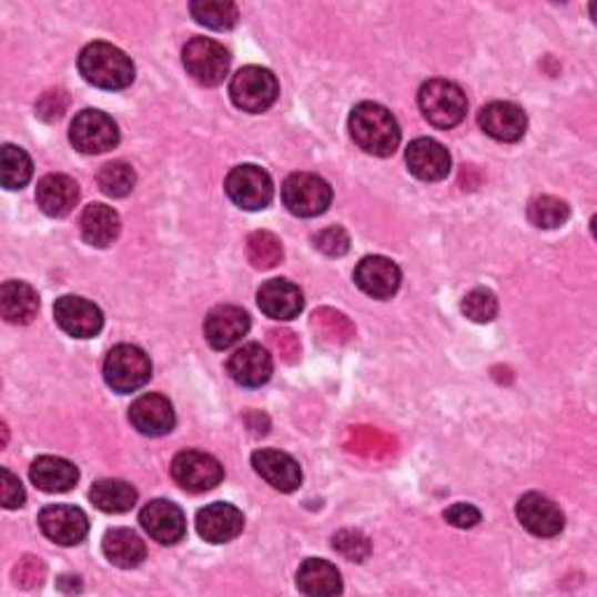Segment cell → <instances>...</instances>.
Instances as JSON below:
<instances>
[{"label": "cell", "mask_w": 597, "mask_h": 597, "mask_svg": "<svg viewBox=\"0 0 597 597\" xmlns=\"http://www.w3.org/2000/svg\"><path fill=\"white\" fill-rule=\"evenodd\" d=\"M351 135L360 150L374 156H393L399 148L402 131L395 114L378 103H360L351 112Z\"/></svg>", "instance_id": "1"}, {"label": "cell", "mask_w": 597, "mask_h": 597, "mask_svg": "<svg viewBox=\"0 0 597 597\" xmlns=\"http://www.w3.org/2000/svg\"><path fill=\"white\" fill-rule=\"evenodd\" d=\"M78 65L82 78L89 84L108 91L127 89L135 78L133 61L120 48H114V44L108 42L87 44L80 54Z\"/></svg>", "instance_id": "2"}, {"label": "cell", "mask_w": 597, "mask_h": 597, "mask_svg": "<svg viewBox=\"0 0 597 597\" xmlns=\"http://www.w3.org/2000/svg\"><path fill=\"white\" fill-rule=\"evenodd\" d=\"M418 105L425 120L436 129H453L465 120L467 97L455 82L429 80L418 91Z\"/></svg>", "instance_id": "3"}, {"label": "cell", "mask_w": 597, "mask_h": 597, "mask_svg": "<svg viewBox=\"0 0 597 597\" xmlns=\"http://www.w3.org/2000/svg\"><path fill=\"white\" fill-rule=\"evenodd\" d=\"M103 376L105 383L120 395H129L141 389L150 376H152V362L138 346L131 343H120L114 346L103 364Z\"/></svg>", "instance_id": "4"}, {"label": "cell", "mask_w": 597, "mask_h": 597, "mask_svg": "<svg viewBox=\"0 0 597 597\" xmlns=\"http://www.w3.org/2000/svg\"><path fill=\"white\" fill-rule=\"evenodd\" d=\"M229 94L243 112H264L279 99V80L262 65H245L232 78Z\"/></svg>", "instance_id": "5"}, {"label": "cell", "mask_w": 597, "mask_h": 597, "mask_svg": "<svg viewBox=\"0 0 597 597\" xmlns=\"http://www.w3.org/2000/svg\"><path fill=\"white\" fill-rule=\"evenodd\" d=\"M182 63L199 84L217 87L229 75L232 57L224 50V44L211 38H192L182 50Z\"/></svg>", "instance_id": "6"}, {"label": "cell", "mask_w": 597, "mask_h": 597, "mask_svg": "<svg viewBox=\"0 0 597 597\" xmlns=\"http://www.w3.org/2000/svg\"><path fill=\"white\" fill-rule=\"evenodd\" d=\"M283 203L296 217H317L330 209L332 188L320 175L292 173L283 182Z\"/></svg>", "instance_id": "7"}, {"label": "cell", "mask_w": 597, "mask_h": 597, "mask_svg": "<svg viewBox=\"0 0 597 597\" xmlns=\"http://www.w3.org/2000/svg\"><path fill=\"white\" fill-rule=\"evenodd\" d=\"M224 192L241 211L255 213L264 211L273 201V180L264 169L255 164H243L226 175Z\"/></svg>", "instance_id": "8"}, {"label": "cell", "mask_w": 597, "mask_h": 597, "mask_svg": "<svg viewBox=\"0 0 597 597\" xmlns=\"http://www.w3.org/2000/svg\"><path fill=\"white\" fill-rule=\"evenodd\" d=\"M173 480L188 493H209L217 488L224 478V467L217 457L201 451H182L173 457Z\"/></svg>", "instance_id": "9"}, {"label": "cell", "mask_w": 597, "mask_h": 597, "mask_svg": "<svg viewBox=\"0 0 597 597\" xmlns=\"http://www.w3.org/2000/svg\"><path fill=\"white\" fill-rule=\"evenodd\" d=\"M71 143L82 154H103L120 143V129L101 110H82L71 124Z\"/></svg>", "instance_id": "10"}, {"label": "cell", "mask_w": 597, "mask_h": 597, "mask_svg": "<svg viewBox=\"0 0 597 597\" xmlns=\"http://www.w3.org/2000/svg\"><path fill=\"white\" fill-rule=\"evenodd\" d=\"M42 535L59 546H78L89 535V518L71 504H50L38 516Z\"/></svg>", "instance_id": "11"}, {"label": "cell", "mask_w": 597, "mask_h": 597, "mask_svg": "<svg viewBox=\"0 0 597 597\" xmlns=\"http://www.w3.org/2000/svg\"><path fill=\"white\" fill-rule=\"evenodd\" d=\"M57 325L75 338H94L103 330V313L97 304L87 302L82 296L65 294L54 304Z\"/></svg>", "instance_id": "12"}, {"label": "cell", "mask_w": 597, "mask_h": 597, "mask_svg": "<svg viewBox=\"0 0 597 597\" xmlns=\"http://www.w3.org/2000/svg\"><path fill=\"white\" fill-rule=\"evenodd\" d=\"M143 530L159 544L173 546L188 533V520L178 504L169 499H152L141 512Z\"/></svg>", "instance_id": "13"}, {"label": "cell", "mask_w": 597, "mask_h": 597, "mask_svg": "<svg viewBox=\"0 0 597 597\" xmlns=\"http://www.w3.org/2000/svg\"><path fill=\"white\" fill-rule=\"evenodd\" d=\"M516 516L527 533L535 537H556L563 533L565 516L554 502L539 493H527L516 504Z\"/></svg>", "instance_id": "14"}, {"label": "cell", "mask_w": 597, "mask_h": 597, "mask_svg": "<svg viewBox=\"0 0 597 597\" xmlns=\"http://www.w3.org/2000/svg\"><path fill=\"white\" fill-rule=\"evenodd\" d=\"M245 518L234 504L215 502L203 507L196 516V530L209 544H226L243 533Z\"/></svg>", "instance_id": "15"}, {"label": "cell", "mask_w": 597, "mask_h": 597, "mask_svg": "<svg viewBox=\"0 0 597 597\" xmlns=\"http://www.w3.org/2000/svg\"><path fill=\"white\" fill-rule=\"evenodd\" d=\"M252 467H255V472L271 488L281 493H292L302 486V467H298L292 455L283 451L262 448L252 453Z\"/></svg>", "instance_id": "16"}, {"label": "cell", "mask_w": 597, "mask_h": 597, "mask_svg": "<svg viewBox=\"0 0 597 597\" xmlns=\"http://www.w3.org/2000/svg\"><path fill=\"white\" fill-rule=\"evenodd\" d=\"M478 124L495 141L516 143L527 131V114L516 103L495 101L478 112Z\"/></svg>", "instance_id": "17"}, {"label": "cell", "mask_w": 597, "mask_h": 597, "mask_svg": "<svg viewBox=\"0 0 597 597\" xmlns=\"http://www.w3.org/2000/svg\"><path fill=\"white\" fill-rule=\"evenodd\" d=\"M406 166L418 180L439 182L451 173V154L434 138H418L406 148Z\"/></svg>", "instance_id": "18"}, {"label": "cell", "mask_w": 597, "mask_h": 597, "mask_svg": "<svg viewBox=\"0 0 597 597\" xmlns=\"http://www.w3.org/2000/svg\"><path fill=\"white\" fill-rule=\"evenodd\" d=\"M250 332V315L239 306H217L205 317L203 334L215 351H226Z\"/></svg>", "instance_id": "19"}, {"label": "cell", "mask_w": 597, "mask_h": 597, "mask_svg": "<svg viewBox=\"0 0 597 597\" xmlns=\"http://www.w3.org/2000/svg\"><path fill=\"white\" fill-rule=\"evenodd\" d=\"M355 283L364 294L374 298H389L402 285V271L387 257H364L355 269Z\"/></svg>", "instance_id": "20"}, {"label": "cell", "mask_w": 597, "mask_h": 597, "mask_svg": "<svg viewBox=\"0 0 597 597\" xmlns=\"http://www.w3.org/2000/svg\"><path fill=\"white\" fill-rule=\"evenodd\" d=\"M129 421L145 436H164L175 427V411L166 397L150 393L131 404Z\"/></svg>", "instance_id": "21"}, {"label": "cell", "mask_w": 597, "mask_h": 597, "mask_svg": "<svg viewBox=\"0 0 597 597\" xmlns=\"http://www.w3.org/2000/svg\"><path fill=\"white\" fill-rule=\"evenodd\" d=\"M36 199H38V205L44 215L65 217L78 205L80 188L71 175L50 173L38 182Z\"/></svg>", "instance_id": "22"}, {"label": "cell", "mask_w": 597, "mask_h": 597, "mask_svg": "<svg viewBox=\"0 0 597 597\" xmlns=\"http://www.w3.org/2000/svg\"><path fill=\"white\" fill-rule=\"evenodd\" d=\"M229 376H232L243 387H262L269 383L273 374V360L271 355L260 346V343H247V346L239 348L226 362Z\"/></svg>", "instance_id": "23"}, {"label": "cell", "mask_w": 597, "mask_h": 597, "mask_svg": "<svg viewBox=\"0 0 597 597\" xmlns=\"http://www.w3.org/2000/svg\"><path fill=\"white\" fill-rule=\"evenodd\" d=\"M257 304L262 313L273 320H294L304 311V294L294 283L273 279L260 287Z\"/></svg>", "instance_id": "24"}, {"label": "cell", "mask_w": 597, "mask_h": 597, "mask_svg": "<svg viewBox=\"0 0 597 597\" xmlns=\"http://www.w3.org/2000/svg\"><path fill=\"white\" fill-rule=\"evenodd\" d=\"M78 467L63 457L42 455L31 465V480L42 493H68L78 484Z\"/></svg>", "instance_id": "25"}, {"label": "cell", "mask_w": 597, "mask_h": 597, "mask_svg": "<svg viewBox=\"0 0 597 597\" xmlns=\"http://www.w3.org/2000/svg\"><path fill=\"white\" fill-rule=\"evenodd\" d=\"M80 226H82V239L89 245L108 247V245H112L114 241H118L122 222H120L118 211H112L110 205L91 203V205H87L84 213H82Z\"/></svg>", "instance_id": "26"}, {"label": "cell", "mask_w": 597, "mask_h": 597, "mask_svg": "<svg viewBox=\"0 0 597 597\" xmlns=\"http://www.w3.org/2000/svg\"><path fill=\"white\" fill-rule=\"evenodd\" d=\"M38 292L24 281H10L0 287V313L10 325H29L38 315Z\"/></svg>", "instance_id": "27"}, {"label": "cell", "mask_w": 597, "mask_h": 597, "mask_svg": "<svg viewBox=\"0 0 597 597\" xmlns=\"http://www.w3.org/2000/svg\"><path fill=\"white\" fill-rule=\"evenodd\" d=\"M296 588L311 597H332L343 590L338 569L323 560V558H308L296 571Z\"/></svg>", "instance_id": "28"}, {"label": "cell", "mask_w": 597, "mask_h": 597, "mask_svg": "<svg viewBox=\"0 0 597 597\" xmlns=\"http://www.w3.org/2000/svg\"><path fill=\"white\" fill-rule=\"evenodd\" d=\"M103 554L112 565H118L122 569H133L145 560L148 548L145 542L133 530L114 527V530H108L103 537Z\"/></svg>", "instance_id": "29"}, {"label": "cell", "mask_w": 597, "mask_h": 597, "mask_svg": "<svg viewBox=\"0 0 597 597\" xmlns=\"http://www.w3.org/2000/svg\"><path fill=\"white\" fill-rule=\"evenodd\" d=\"M89 499L97 509L105 514H124L135 507L138 493L131 484H127V480L103 478L99 480V484H94V488H91Z\"/></svg>", "instance_id": "30"}, {"label": "cell", "mask_w": 597, "mask_h": 597, "mask_svg": "<svg viewBox=\"0 0 597 597\" xmlns=\"http://www.w3.org/2000/svg\"><path fill=\"white\" fill-rule=\"evenodd\" d=\"M190 12L201 27L215 31H229L239 24V8L232 0H194Z\"/></svg>", "instance_id": "31"}, {"label": "cell", "mask_w": 597, "mask_h": 597, "mask_svg": "<svg viewBox=\"0 0 597 597\" xmlns=\"http://www.w3.org/2000/svg\"><path fill=\"white\" fill-rule=\"evenodd\" d=\"M0 171H3L6 190H21L29 185L33 175V162L21 148L3 145V152H0Z\"/></svg>", "instance_id": "32"}, {"label": "cell", "mask_w": 597, "mask_h": 597, "mask_svg": "<svg viewBox=\"0 0 597 597\" xmlns=\"http://www.w3.org/2000/svg\"><path fill=\"white\" fill-rule=\"evenodd\" d=\"M247 260L255 269L269 271L283 262V243L271 232H255L247 239Z\"/></svg>", "instance_id": "33"}, {"label": "cell", "mask_w": 597, "mask_h": 597, "mask_svg": "<svg viewBox=\"0 0 597 597\" xmlns=\"http://www.w3.org/2000/svg\"><path fill=\"white\" fill-rule=\"evenodd\" d=\"M527 217L539 229H558L569 220V205L558 196H537L527 205Z\"/></svg>", "instance_id": "34"}, {"label": "cell", "mask_w": 597, "mask_h": 597, "mask_svg": "<svg viewBox=\"0 0 597 597\" xmlns=\"http://www.w3.org/2000/svg\"><path fill=\"white\" fill-rule=\"evenodd\" d=\"M99 188L105 196L124 199L135 188V171L127 162H110L99 173Z\"/></svg>", "instance_id": "35"}, {"label": "cell", "mask_w": 597, "mask_h": 597, "mask_svg": "<svg viewBox=\"0 0 597 597\" xmlns=\"http://www.w3.org/2000/svg\"><path fill=\"white\" fill-rule=\"evenodd\" d=\"M348 448L353 453H360L364 457H387L389 453H395V442L385 436L378 429L372 427H357L351 432Z\"/></svg>", "instance_id": "36"}, {"label": "cell", "mask_w": 597, "mask_h": 597, "mask_svg": "<svg viewBox=\"0 0 597 597\" xmlns=\"http://www.w3.org/2000/svg\"><path fill=\"white\" fill-rule=\"evenodd\" d=\"M313 327L332 343H348L355 336V327H353L351 320L343 313L332 311V308L315 311Z\"/></svg>", "instance_id": "37"}, {"label": "cell", "mask_w": 597, "mask_h": 597, "mask_svg": "<svg viewBox=\"0 0 597 597\" xmlns=\"http://www.w3.org/2000/svg\"><path fill=\"white\" fill-rule=\"evenodd\" d=\"M497 308H499L497 298L490 290H472L463 298V313L472 320V323H478V325L493 323Z\"/></svg>", "instance_id": "38"}, {"label": "cell", "mask_w": 597, "mask_h": 597, "mask_svg": "<svg viewBox=\"0 0 597 597\" xmlns=\"http://www.w3.org/2000/svg\"><path fill=\"white\" fill-rule=\"evenodd\" d=\"M334 548L343 558H348L353 563H362L370 558L372 554V544L362 533L357 530H343L338 535H334Z\"/></svg>", "instance_id": "39"}, {"label": "cell", "mask_w": 597, "mask_h": 597, "mask_svg": "<svg viewBox=\"0 0 597 597\" xmlns=\"http://www.w3.org/2000/svg\"><path fill=\"white\" fill-rule=\"evenodd\" d=\"M313 243L320 252H325V255H330V257H341L351 250V236H348L346 229H341V226L323 229V232H317L313 236Z\"/></svg>", "instance_id": "40"}, {"label": "cell", "mask_w": 597, "mask_h": 597, "mask_svg": "<svg viewBox=\"0 0 597 597\" xmlns=\"http://www.w3.org/2000/svg\"><path fill=\"white\" fill-rule=\"evenodd\" d=\"M65 108H68V97L63 94V91L52 89V91H44L42 99L36 105V112L44 122H54L65 112Z\"/></svg>", "instance_id": "41"}, {"label": "cell", "mask_w": 597, "mask_h": 597, "mask_svg": "<svg viewBox=\"0 0 597 597\" xmlns=\"http://www.w3.org/2000/svg\"><path fill=\"white\" fill-rule=\"evenodd\" d=\"M42 579H44V565L38 558L27 556L14 567V581L21 588H36L42 584Z\"/></svg>", "instance_id": "42"}, {"label": "cell", "mask_w": 597, "mask_h": 597, "mask_svg": "<svg viewBox=\"0 0 597 597\" xmlns=\"http://www.w3.org/2000/svg\"><path fill=\"white\" fill-rule=\"evenodd\" d=\"M0 474H3V484H0V497H3V507L6 509L24 507L27 493H24V488H21V480L10 469H3Z\"/></svg>", "instance_id": "43"}, {"label": "cell", "mask_w": 597, "mask_h": 597, "mask_svg": "<svg viewBox=\"0 0 597 597\" xmlns=\"http://www.w3.org/2000/svg\"><path fill=\"white\" fill-rule=\"evenodd\" d=\"M271 343H273V348L281 353V360H285L290 364L298 360V351H302V346H298V338H296L294 332L273 330L271 332Z\"/></svg>", "instance_id": "44"}, {"label": "cell", "mask_w": 597, "mask_h": 597, "mask_svg": "<svg viewBox=\"0 0 597 597\" xmlns=\"http://www.w3.org/2000/svg\"><path fill=\"white\" fill-rule=\"evenodd\" d=\"M444 518L453 525V527H463V530H469V527L478 525L480 523V512L476 507H472V504H453L451 509H446Z\"/></svg>", "instance_id": "45"}]
</instances>
